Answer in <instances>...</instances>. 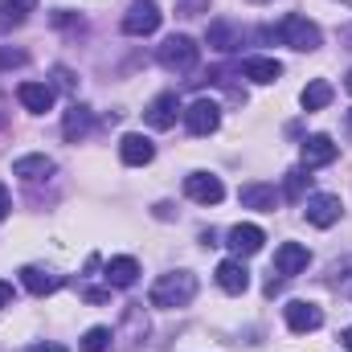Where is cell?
<instances>
[{
  "instance_id": "6da1fadb",
  "label": "cell",
  "mask_w": 352,
  "mask_h": 352,
  "mask_svg": "<svg viewBox=\"0 0 352 352\" xmlns=\"http://www.w3.org/2000/svg\"><path fill=\"white\" fill-rule=\"evenodd\" d=\"M192 295H197V274H192V270H173V274H160V278L152 283L148 303L173 311V307H188Z\"/></svg>"
},
{
  "instance_id": "7a4b0ae2",
  "label": "cell",
  "mask_w": 352,
  "mask_h": 352,
  "mask_svg": "<svg viewBox=\"0 0 352 352\" xmlns=\"http://www.w3.org/2000/svg\"><path fill=\"white\" fill-rule=\"evenodd\" d=\"M270 37H278L283 45H291V50H299V54H311V50H320V41H324L320 25L307 21V16H299V12H287Z\"/></svg>"
},
{
  "instance_id": "3957f363",
  "label": "cell",
  "mask_w": 352,
  "mask_h": 352,
  "mask_svg": "<svg viewBox=\"0 0 352 352\" xmlns=\"http://www.w3.org/2000/svg\"><path fill=\"white\" fill-rule=\"evenodd\" d=\"M160 66L168 70V74H188V70H197V58H201V45L192 41V37H184V33H173L164 45H160Z\"/></svg>"
},
{
  "instance_id": "277c9868",
  "label": "cell",
  "mask_w": 352,
  "mask_h": 352,
  "mask_svg": "<svg viewBox=\"0 0 352 352\" xmlns=\"http://www.w3.org/2000/svg\"><path fill=\"white\" fill-rule=\"evenodd\" d=\"M160 21H164L160 4H152V0H135V4L123 12V33H127V37H148V33L160 29Z\"/></svg>"
},
{
  "instance_id": "5b68a950",
  "label": "cell",
  "mask_w": 352,
  "mask_h": 352,
  "mask_svg": "<svg viewBox=\"0 0 352 352\" xmlns=\"http://www.w3.org/2000/svg\"><path fill=\"white\" fill-rule=\"evenodd\" d=\"M184 127H188L192 135H213V131L221 127V107H217L213 98H197V102H188V111H184Z\"/></svg>"
},
{
  "instance_id": "8992f818",
  "label": "cell",
  "mask_w": 352,
  "mask_h": 352,
  "mask_svg": "<svg viewBox=\"0 0 352 352\" xmlns=\"http://www.w3.org/2000/svg\"><path fill=\"white\" fill-rule=\"evenodd\" d=\"M184 197L197 201V205H217L226 197V184H221V176H213V173H192V176H184Z\"/></svg>"
},
{
  "instance_id": "52a82bcc",
  "label": "cell",
  "mask_w": 352,
  "mask_h": 352,
  "mask_svg": "<svg viewBox=\"0 0 352 352\" xmlns=\"http://www.w3.org/2000/svg\"><path fill=\"white\" fill-rule=\"evenodd\" d=\"M283 316H287V328L299 332V336L324 328V307H316V303H307V299H291V303L283 307Z\"/></svg>"
},
{
  "instance_id": "ba28073f",
  "label": "cell",
  "mask_w": 352,
  "mask_h": 352,
  "mask_svg": "<svg viewBox=\"0 0 352 352\" xmlns=\"http://www.w3.org/2000/svg\"><path fill=\"white\" fill-rule=\"evenodd\" d=\"M340 213H344V205H340L336 192H316V197H307V221H311V226L328 230V226L340 221Z\"/></svg>"
},
{
  "instance_id": "9c48e42d",
  "label": "cell",
  "mask_w": 352,
  "mask_h": 352,
  "mask_svg": "<svg viewBox=\"0 0 352 352\" xmlns=\"http://www.w3.org/2000/svg\"><path fill=\"white\" fill-rule=\"evenodd\" d=\"M119 156H123V164L127 168H144V164H152L156 160V144L148 140V135H123L119 140Z\"/></svg>"
},
{
  "instance_id": "30bf717a",
  "label": "cell",
  "mask_w": 352,
  "mask_h": 352,
  "mask_svg": "<svg viewBox=\"0 0 352 352\" xmlns=\"http://www.w3.org/2000/svg\"><path fill=\"white\" fill-rule=\"evenodd\" d=\"M21 283H25V291H33V295H54V291L66 287V274L45 270V266H25V270H21Z\"/></svg>"
},
{
  "instance_id": "8fae6325",
  "label": "cell",
  "mask_w": 352,
  "mask_h": 352,
  "mask_svg": "<svg viewBox=\"0 0 352 352\" xmlns=\"http://www.w3.org/2000/svg\"><path fill=\"white\" fill-rule=\"evenodd\" d=\"M266 242V234L258 230V226H234L230 234H226V246L238 254V258H250V254H258Z\"/></svg>"
},
{
  "instance_id": "7c38bea8",
  "label": "cell",
  "mask_w": 352,
  "mask_h": 352,
  "mask_svg": "<svg viewBox=\"0 0 352 352\" xmlns=\"http://www.w3.org/2000/svg\"><path fill=\"white\" fill-rule=\"evenodd\" d=\"M336 152H340V148H336L328 135H307L299 156H303V168L311 173V168H324V164H332V160H336Z\"/></svg>"
},
{
  "instance_id": "4fadbf2b",
  "label": "cell",
  "mask_w": 352,
  "mask_h": 352,
  "mask_svg": "<svg viewBox=\"0 0 352 352\" xmlns=\"http://www.w3.org/2000/svg\"><path fill=\"white\" fill-rule=\"evenodd\" d=\"M307 263H311V250L307 246H299V242H283L278 250H274V270L278 274H299V270H307Z\"/></svg>"
},
{
  "instance_id": "5bb4252c",
  "label": "cell",
  "mask_w": 352,
  "mask_h": 352,
  "mask_svg": "<svg viewBox=\"0 0 352 352\" xmlns=\"http://www.w3.org/2000/svg\"><path fill=\"white\" fill-rule=\"evenodd\" d=\"M217 287L226 295H242L250 287V270L242 266V258H226V263L217 266Z\"/></svg>"
},
{
  "instance_id": "9a60e30c",
  "label": "cell",
  "mask_w": 352,
  "mask_h": 352,
  "mask_svg": "<svg viewBox=\"0 0 352 352\" xmlns=\"http://www.w3.org/2000/svg\"><path fill=\"white\" fill-rule=\"evenodd\" d=\"M176 111H180V98H176L173 90H164V94L152 98V107H148V123H152L156 131H168V127L176 123Z\"/></svg>"
},
{
  "instance_id": "2e32d148",
  "label": "cell",
  "mask_w": 352,
  "mask_h": 352,
  "mask_svg": "<svg viewBox=\"0 0 352 352\" xmlns=\"http://www.w3.org/2000/svg\"><path fill=\"white\" fill-rule=\"evenodd\" d=\"M90 127H94V111L82 107V102H74L70 111H66V119H62V135L70 140V144H78V140H87Z\"/></svg>"
},
{
  "instance_id": "e0dca14e",
  "label": "cell",
  "mask_w": 352,
  "mask_h": 352,
  "mask_svg": "<svg viewBox=\"0 0 352 352\" xmlns=\"http://www.w3.org/2000/svg\"><path fill=\"white\" fill-rule=\"evenodd\" d=\"M238 201H242L246 209H263V213H274V205H278V192H274V184H263V180H254V184H242V188H238Z\"/></svg>"
},
{
  "instance_id": "ac0fdd59",
  "label": "cell",
  "mask_w": 352,
  "mask_h": 352,
  "mask_svg": "<svg viewBox=\"0 0 352 352\" xmlns=\"http://www.w3.org/2000/svg\"><path fill=\"white\" fill-rule=\"evenodd\" d=\"M16 98H21L25 111L45 115V111L54 107V87H45V82H21V87H16Z\"/></svg>"
},
{
  "instance_id": "d6986e66",
  "label": "cell",
  "mask_w": 352,
  "mask_h": 352,
  "mask_svg": "<svg viewBox=\"0 0 352 352\" xmlns=\"http://www.w3.org/2000/svg\"><path fill=\"white\" fill-rule=\"evenodd\" d=\"M33 8H37V0H0V33L21 29Z\"/></svg>"
},
{
  "instance_id": "ffe728a7",
  "label": "cell",
  "mask_w": 352,
  "mask_h": 352,
  "mask_svg": "<svg viewBox=\"0 0 352 352\" xmlns=\"http://www.w3.org/2000/svg\"><path fill=\"white\" fill-rule=\"evenodd\" d=\"M242 74H246L250 82L266 87V82H274V78L283 74V62H274V58H246V62H242Z\"/></svg>"
},
{
  "instance_id": "44dd1931",
  "label": "cell",
  "mask_w": 352,
  "mask_h": 352,
  "mask_svg": "<svg viewBox=\"0 0 352 352\" xmlns=\"http://www.w3.org/2000/svg\"><path fill=\"white\" fill-rule=\"evenodd\" d=\"M102 278H107V287H131L140 278V263L135 258H111Z\"/></svg>"
},
{
  "instance_id": "7402d4cb",
  "label": "cell",
  "mask_w": 352,
  "mask_h": 352,
  "mask_svg": "<svg viewBox=\"0 0 352 352\" xmlns=\"http://www.w3.org/2000/svg\"><path fill=\"white\" fill-rule=\"evenodd\" d=\"M50 173H54L50 156H21V160H12V176H21V180H45Z\"/></svg>"
},
{
  "instance_id": "603a6c76",
  "label": "cell",
  "mask_w": 352,
  "mask_h": 352,
  "mask_svg": "<svg viewBox=\"0 0 352 352\" xmlns=\"http://www.w3.org/2000/svg\"><path fill=\"white\" fill-rule=\"evenodd\" d=\"M332 82H324V78H316V82H307L303 94H299V102H303V111H324L328 102H332Z\"/></svg>"
},
{
  "instance_id": "cb8c5ba5",
  "label": "cell",
  "mask_w": 352,
  "mask_h": 352,
  "mask_svg": "<svg viewBox=\"0 0 352 352\" xmlns=\"http://www.w3.org/2000/svg\"><path fill=\"white\" fill-rule=\"evenodd\" d=\"M209 45L221 50V54H230V50L238 45V29H234L230 21H213V25H209Z\"/></svg>"
},
{
  "instance_id": "d4e9b609",
  "label": "cell",
  "mask_w": 352,
  "mask_h": 352,
  "mask_svg": "<svg viewBox=\"0 0 352 352\" xmlns=\"http://www.w3.org/2000/svg\"><path fill=\"white\" fill-rule=\"evenodd\" d=\"M328 283H332V291H340V295H352V258H340V263H332V270H328Z\"/></svg>"
},
{
  "instance_id": "484cf974",
  "label": "cell",
  "mask_w": 352,
  "mask_h": 352,
  "mask_svg": "<svg viewBox=\"0 0 352 352\" xmlns=\"http://www.w3.org/2000/svg\"><path fill=\"white\" fill-rule=\"evenodd\" d=\"M111 328H90L87 336H82V352H111Z\"/></svg>"
},
{
  "instance_id": "4316f807",
  "label": "cell",
  "mask_w": 352,
  "mask_h": 352,
  "mask_svg": "<svg viewBox=\"0 0 352 352\" xmlns=\"http://www.w3.org/2000/svg\"><path fill=\"white\" fill-rule=\"evenodd\" d=\"M303 184H307V176H303V168H295V173H287V184H283V192H287V201H299V197H303Z\"/></svg>"
},
{
  "instance_id": "83f0119b",
  "label": "cell",
  "mask_w": 352,
  "mask_h": 352,
  "mask_svg": "<svg viewBox=\"0 0 352 352\" xmlns=\"http://www.w3.org/2000/svg\"><path fill=\"white\" fill-rule=\"evenodd\" d=\"M25 62H29L25 50H8V45H0V70H16V66H25Z\"/></svg>"
},
{
  "instance_id": "f1b7e54d",
  "label": "cell",
  "mask_w": 352,
  "mask_h": 352,
  "mask_svg": "<svg viewBox=\"0 0 352 352\" xmlns=\"http://www.w3.org/2000/svg\"><path fill=\"white\" fill-rule=\"evenodd\" d=\"M16 352H66V349H62V344H54V340H50V344H45V340H37V344H25V349H16Z\"/></svg>"
},
{
  "instance_id": "f546056e",
  "label": "cell",
  "mask_w": 352,
  "mask_h": 352,
  "mask_svg": "<svg viewBox=\"0 0 352 352\" xmlns=\"http://www.w3.org/2000/svg\"><path fill=\"white\" fill-rule=\"evenodd\" d=\"M54 78H58V87H62V90H74V74H70L66 66H58V70H54Z\"/></svg>"
},
{
  "instance_id": "4dcf8cb0",
  "label": "cell",
  "mask_w": 352,
  "mask_h": 352,
  "mask_svg": "<svg viewBox=\"0 0 352 352\" xmlns=\"http://www.w3.org/2000/svg\"><path fill=\"white\" fill-rule=\"evenodd\" d=\"M8 209H12V197H8V188H4V184H0V221H4V217H8Z\"/></svg>"
},
{
  "instance_id": "1f68e13d",
  "label": "cell",
  "mask_w": 352,
  "mask_h": 352,
  "mask_svg": "<svg viewBox=\"0 0 352 352\" xmlns=\"http://www.w3.org/2000/svg\"><path fill=\"white\" fill-rule=\"evenodd\" d=\"M8 303H12V283L0 278V307H8Z\"/></svg>"
},
{
  "instance_id": "d6a6232c",
  "label": "cell",
  "mask_w": 352,
  "mask_h": 352,
  "mask_svg": "<svg viewBox=\"0 0 352 352\" xmlns=\"http://www.w3.org/2000/svg\"><path fill=\"white\" fill-rule=\"evenodd\" d=\"M344 349L352 352V328H349V332H344Z\"/></svg>"
},
{
  "instance_id": "836d02e7",
  "label": "cell",
  "mask_w": 352,
  "mask_h": 352,
  "mask_svg": "<svg viewBox=\"0 0 352 352\" xmlns=\"http://www.w3.org/2000/svg\"><path fill=\"white\" fill-rule=\"evenodd\" d=\"M344 87H349V90H352V70H349V78H344Z\"/></svg>"
},
{
  "instance_id": "e575fe53",
  "label": "cell",
  "mask_w": 352,
  "mask_h": 352,
  "mask_svg": "<svg viewBox=\"0 0 352 352\" xmlns=\"http://www.w3.org/2000/svg\"><path fill=\"white\" fill-rule=\"evenodd\" d=\"M0 127H4V102H0Z\"/></svg>"
},
{
  "instance_id": "d590c367",
  "label": "cell",
  "mask_w": 352,
  "mask_h": 352,
  "mask_svg": "<svg viewBox=\"0 0 352 352\" xmlns=\"http://www.w3.org/2000/svg\"><path fill=\"white\" fill-rule=\"evenodd\" d=\"M250 4H266V0H250Z\"/></svg>"
}]
</instances>
